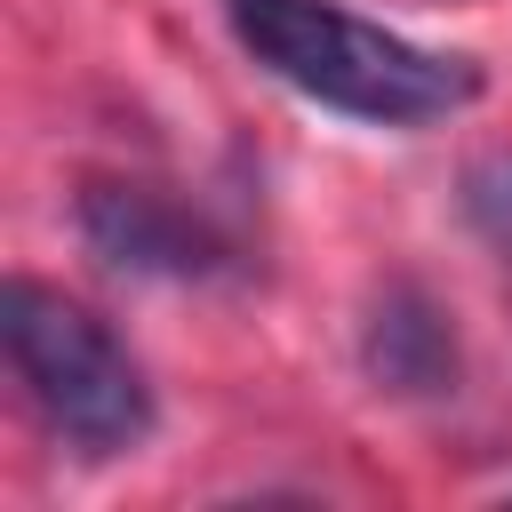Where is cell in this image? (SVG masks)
Returning <instances> with one entry per match:
<instances>
[{
	"label": "cell",
	"instance_id": "5b68a950",
	"mask_svg": "<svg viewBox=\"0 0 512 512\" xmlns=\"http://www.w3.org/2000/svg\"><path fill=\"white\" fill-rule=\"evenodd\" d=\"M464 216H472V232L512 264V152H488V160L464 168Z\"/></svg>",
	"mask_w": 512,
	"mask_h": 512
},
{
	"label": "cell",
	"instance_id": "6da1fadb",
	"mask_svg": "<svg viewBox=\"0 0 512 512\" xmlns=\"http://www.w3.org/2000/svg\"><path fill=\"white\" fill-rule=\"evenodd\" d=\"M232 40L304 104L368 120V128H424L480 96L472 56L416 48L336 0H224Z\"/></svg>",
	"mask_w": 512,
	"mask_h": 512
},
{
	"label": "cell",
	"instance_id": "3957f363",
	"mask_svg": "<svg viewBox=\"0 0 512 512\" xmlns=\"http://www.w3.org/2000/svg\"><path fill=\"white\" fill-rule=\"evenodd\" d=\"M80 240L96 248V264H112L128 280H208V272H224V240L152 184H88L80 192Z\"/></svg>",
	"mask_w": 512,
	"mask_h": 512
},
{
	"label": "cell",
	"instance_id": "7a4b0ae2",
	"mask_svg": "<svg viewBox=\"0 0 512 512\" xmlns=\"http://www.w3.org/2000/svg\"><path fill=\"white\" fill-rule=\"evenodd\" d=\"M0 344H8L24 400L40 408V424L72 456L104 464V456H136L152 440V424H160L152 376L120 344V328L104 312H88L80 296H64L48 280H8L0 288Z\"/></svg>",
	"mask_w": 512,
	"mask_h": 512
},
{
	"label": "cell",
	"instance_id": "277c9868",
	"mask_svg": "<svg viewBox=\"0 0 512 512\" xmlns=\"http://www.w3.org/2000/svg\"><path fill=\"white\" fill-rule=\"evenodd\" d=\"M360 368L392 400H440V392H456V328H448V312L416 280H392L368 304V320H360Z\"/></svg>",
	"mask_w": 512,
	"mask_h": 512
}]
</instances>
